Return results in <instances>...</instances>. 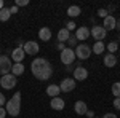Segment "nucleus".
Returning <instances> with one entry per match:
<instances>
[{
  "mask_svg": "<svg viewBox=\"0 0 120 118\" xmlns=\"http://www.w3.org/2000/svg\"><path fill=\"white\" fill-rule=\"evenodd\" d=\"M98 16H101V18L104 19L106 16H109V11H107L106 8H101V10H98Z\"/></svg>",
  "mask_w": 120,
  "mask_h": 118,
  "instance_id": "nucleus-28",
  "label": "nucleus"
},
{
  "mask_svg": "<svg viewBox=\"0 0 120 118\" xmlns=\"http://www.w3.org/2000/svg\"><path fill=\"white\" fill-rule=\"evenodd\" d=\"M10 18H11L10 8H7V7H5V8H2V10H0V21H2V22H7V21H8Z\"/></svg>",
  "mask_w": 120,
  "mask_h": 118,
  "instance_id": "nucleus-23",
  "label": "nucleus"
},
{
  "mask_svg": "<svg viewBox=\"0 0 120 118\" xmlns=\"http://www.w3.org/2000/svg\"><path fill=\"white\" fill-rule=\"evenodd\" d=\"M69 37H71V32H69L66 27L61 29V30L58 32V42H59V43H64V42L69 40Z\"/></svg>",
  "mask_w": 120,
  "mask_h": 118,
  "instance_id": "nucleus-21",
  "label": "nucleus"
},
{
  "mask_svg": "<svg viewBox=\"0 0 120 118\" xmlns=\"http://www.w3.org/2000/svg\"><path fill=\"white\" fill-rule=\"evenodd\" d=\"M119 54H120V48H119Z\"/></svg>",
  "mask_w": 120,
  "mask_h": 118,
  "instance_id": "nucleus-39",
  "label": "nucleus"
},
{
  "mask_svg": "<svg viewBox=\"0 0 120 118\" xmlns=\"http://www.w3.org/2000/svg\"><path fill=\"white\" fill-rule=\"evenodd\" d=\"M85 115H86L88 118H94V112H93V110H88V112H86Z\"/></svg>",
  "mask_w": 120,
  "mask_h": 118,
  "instance_id": "nucleus-35",
  "label": "nucleus"
},
{
  "mask_svg": "<svg viewBox=\"0 0 120 118\" xmlns=\"http://www.w3.org/2000/svg\"><path fill=\"white\" fill-rule=\"evenodd\" d=\"M115 24H117V19H115V16H112V14L106 16L104 21H102V27L106 29V30H114L115 29Z\"/></svg>",
  "mask_w": 120,
  "mask_h": 118,
  "instance_id": "nucleus-11",
  "label": "nucleus"
},
{
  "mask_svg": "<svg viewBox=\"0 0 120 118\" xmlns=\"http://www.w3.org/2000/svg\"><path fill=\"white\" fill-rule=\"evenodd\" d=\"M59 59H61V62L64 64V65H72L75 61V51L72 48L66 46L64 50L61 51V54H59Z\"/></svg>",
  "mask_w": 120,
  "mask_h": 118,
  "instance_id": "nucleus-3",
  "label": "nucleus"
},
{
  "mask_svg": "<svg viewBox=\"0 0 120 118\" xmlns=\"http://www.w3.org/2000/svg\"><path fill=\"white\" fill-rule=\"evenodd\" d=\"M74 51H75V57L82 59V61L88 59V57H90V54H91V48H90L88 45H85V43L77 45V48H75Z\"/></svg>",
  "mask_w": 120,
  "mask_h": 118,
  "instance_id": "nucleus-5",
  "label": "nucleus"
},
{
  "mask_svg": "<svg viewBox=\"0 0 120 118\" xmlns=\"http://www.w3.org/2000/svg\"><path fill=\"white\" fill-rule=\"evenodd\" d=\"M102 118H119V117H117L115 113H112V112H109V113H106V115H104Z\"/></svg>",
  "mask_w": 120,
  "mask_h": 118,
  "instance_id": "nucleus-34",
  "label": "nucleus"
},
{
  "mask_svg": "<svg viewBox=\"0 0 120 118\" xmlns=\"http://www.w3.org/2000/svg\"><path fill=\"white\" fill-rule=\"evenodd\" d=\"M24 56H26V53H24V50L22 48H15L13 51H11V59L15 61V62H22V59H24Z\"/></svg>",
  "mask_w": 120,
  "mask_h": 118,
  "instance_id": "nucleus-13",
  "label": "nucleus"
},
{
  "mask_svg": "<svg viewBox=\"0 0 120 118\" xmlns=\"http://www.w3.org/2000/svg\"><path fill=\"white\" fill-rule=\"evenodd\" d=\"M38 38H40L42 42L51 40V29L50 27H42L40 30H38Z\"/></svg>",
  "mask_w": 120,
  "mask_h": 118,
  "instance_id": "nucleus-16",
  "label": "nucleus"
},
{
  "mask_svg": "<svg viewBox=\"0 0 120 118\" xmlns=\"http://www.w3.org/2000/svg\"><path fill=\"white\" fill-rule=\"evenodd\" d=\"M22 50H24V53L29 56H35L40 51V46H38L37 42H34V40H29V42H26L24 43V46H22Z\"/></svg>",
  "mask_w": 120,
  "mask_h": 118,
  "instance_id": "nucleus-8",
  "label": "nucleus"
},
{
  "mask_svg": "<svg viewBox=\"0 0 120 118\" xmlns=\"http://www.w3.org/2000/svg\"><path fill=\"white\" fill-rule=\"evenodd\" d=\"M15 5H16V7H27L29 5V0H16V2H15Z\"/></svg>",
  "mask_w": 120,
  "mask_h": 118,
  "instance_id": "nucleus-27",
  "label": "nucleus"
},
{
  "mask_svg": "<svg viewBox=\"0 0 120 118\" xmlns=\"http://www.w3.org/2000/svg\"><path fill=\"white\" fill-rule=\"evenodd\" d=\"M91 37L96 40V42H104V38L107 35V30L102 27V26H93L91 30H90Z\"/></svg>",
  "mask_w": 120,
  "mask_h": 118,
  "instance_id": "nucleus-6",
  "label": "nucleus"
},
{
  "mask_svg": "<svg viewBox=\"0 0 120 118\" xmlns=\"http://www.w3.org/2000/svg\"><path fill=\"white\" fill-rule=\"evenodd\" d=\"M18 83V78L13 75V73H7V75H2L0 78V86L3 89H13Z\"/></svg>",
  "mask_w": 120,
  "mask_h": 118,
  "instance_id": "nucleus-4",
  "label": "nucleus"
},
{
  "mask_svg": "<svg viewBox=\"0 0 120 118\" xmlns=\"http://www.w3.org/2000/svg\"><path fill=\"white\" fill-rule=\"evenodd\" d=\"M94 118H96V117H94Z\"/></svg>",
  "mask_w": 120,
  "mask_h": 118,
  "instance_id": "nucleus-40",
  "label": "nucleus"
},
{
  "mask_svg": "<svg viewBox=\"0 0 120 118\" xmlns=\"http://www.w3.org/2000/svg\"><path fill=\"white\" fill-rule=\"evenodd\" d=\"M74 110L77 115H85L86 112H88V107H86V104L83 102V100H77L74 104Z\"/></svg>",
  "mask_w": 120,
  "mask_h": 118,
  "instance_id": "nucleus-15",
  "label": "nucleus"
},
{
  "mask_svg": "<svg viewBox=\"0 0 120 118\" xmlns=\"http://www.w3.org/2000/svg\"><path fill=\"white\" fill-rule=\"evenodd\" d=\"M2 8H5V5H3V0H0V10Z\"/></svg>",
  "mask_w": 120,
  "mask_h": 118,
  "instance_id": "nucleus-38",
  "label": "nucleus"
},
{
  "mask_svg": "<svg viewBox=\"0 0 120 118\" xmlns=\"http://www.w3.org/2000/svg\"><path fill=\"white\" fill-rule=\"evenodd\" d=\"M59 93H61V89H59V85H50L48 88H46V94L53 99V97H58L59 96Z\"/></svg>",
  "mask_w": 120,
  "mask_h": 118,
  "instance_id": "nucleus-18",
  "label": "nucleus"
},
{
  "mask_svg": "<svg viewBox=\"0 0 120 118\" xmlns=\"http://www.w3.org/2000/svg\"><path fill=\"white\" fill-rule=\"evenodd\" d=\"M56 46H58V50H59V51H63V50L66 48V46H64V43H59V42H58V45H56Z\"/></svg>",
  "mask_w": 120,
  "mask_h": 118,
  "instance_id": "nucleus-36",
  "label": "nucleus"
},
{
  "mask_svg": "<svg viewBox=\"0 0 120 118\" xmlns=\"http://www.w3.org/2000/svg\"><path fill=\"white\" fill-rule=\"evenodd\" d=\"M72 78H74L75 82H85L86 80V77H88V70L85 69V67H82V65H77L74 69V72H72Z\"/></svg>",
  "mask_w": 120,
  "mask_h": 118,
  "instance_id": "nucleus-9",
  "label": "nucleus"
},
{
  "mask_svg": "<svg viewBox=\"0 0 120 118\" xmlns=\"http://www.w3.org/2000/svg\"><path fill=\"white\" fill-rule=\"evenodd\" d=\"M30 72L32 75L40 80V82H46L51 75H53V65L50 64L48 59L45 57H35L30 62Z\"/></svg>",
  "mask_w": 120,
  "mask_h": 118,
  "instance_id": "nucleus-1",
  "label": "nucleus"
},
{
  "mask_svg": "<svg viewBox=\"0 0 120 118\" xmlns=\"http://www.w3.org/2000/svg\"><path fill=\"white\" fill-rule=\"evenodd\" d=\"M112 105L115 107V110H120V97H114V102Z\"/></svg>",
  "mask_w": 120,
  "mask_h": 118,
  "instance_id": "nucleus-30",
  "label": "nucleus"
},
{
  "mask_svg": "<svg viewBox=\"0 0 120 118\" xmlns=\"http://www.w3.org/2000/svg\"><path fill=\"white\" fill-rule=\"evenodd\" d=\"M75 38L77 40H86V38H90V29L85 27V26H82V27L77 29V32H75Z\"/></svg>",
  "mask_w": 120,
  "mask_h": 118,
  "instance_id": "nucleus-12",
  "label": "nucleus"
},
{
  "mask_svg": "<svg viewBox=\"0 0 120 118\" xmlns=\"http://www.w3.org/2000/svg\"><path fill=\"white\" fill-rule=\"evenodd\" d=\"M10 13H11V14H16V13H18V7H16V5L10 7Z\"/></svg>",
  "mask_w": 120,
  "mask_h": 118,
  "instance_id": "nucleus-33",
  "label": "nucleus"
},
{
  "mask_svg": "<svg viewBox=\"0 0 120 118\" xmlns=\"http://www.w3.org/2000/svg\"><path fill=\"white\" fill-rule=\"evenodd\" d=\"M67 48H72V46H75L77 45V38H75V35H71L69 37V40H67Z\"/></svg>",
  "mask_w": 120,
  "mask_h": 118,
  "instance_id": "nucleus-26",
  "label": "nucleus"
},
{
  "mask_svg": "<svg viewBox=\"0 0 120 118\" xmlns=\"http://www.w3.org/2000/svg\"><path fill=\"white\" fill-rule=\"evenodd\" d=\"M50 105H51L53 110H58V112H59V110H63L66 107V102H64V99H61V97L58 96V97H53V99H51Z\"/></svg>",
  "mask_w": 120,
  "mask_h": 118,
  "instance_id": "nucleus-14",
  "label": "nucleus"
},
{
  "mask_svg": "<svg viewBox=\"0 0 120 118\" xmlns=\"http://www.w3.org/2000/svg\"><path fill=\"white\" fill-rule=\"evenodd\" d=\"M106 50L111 53V54H115V51H119V43L117 42H111L106 45Z\"/></svg>",
  "mask_w": 120,
  "mask_h": 118,
  "instance_id": "nucleus-24",
  "label": "nucleus"
},
{
  "mask_svg": "<svg viewBox=\"0 0 120 118\" xmlns=\"http://www.w3.org/2000/svg\"><path fill=\"white\" fill-rule=\"evenodd\" d=\"M104 65L109 67V69H111V67H115V65H117V56L107 53V54L104 56Z\"/></svg>",
  "mask_w": 120,
  "mask_h": 118,
  "instance_id": "nucleus-17",
  "label": "nucleus"
},
{
  "mask_svg": "<svg viewBox=\"0 0 120 118\" xmlns=\"http://www.w3.org/2000/svg\"><path fill=\"white\" fill-rule=\"evenodd\" d=\"M112 94L114 97H120V82H115L112 85Z\"/></svg>",
  "mask_w": 120,
  "mask_h": 118,
  "instance_id": "nucleus-25",
  "label": "nucleus"
},
{
  "mask_svg": "<svg viewBox=\"0 0 120 118\" xmlns=\"http://www.w3.org/2000/svg\"><path fill=\"white\" fill-rule=\"evenodd\" d=\"M102 51H106L104 42H94V45L91 48V53H94V54H102Z\"/></svg>",
  "mask_w": 120,
  "mask_h": 118,
  "instance_id": "nucleus-22",
  "label": "nucleus"
},
{
  "mask_svg": "<svg viewBox=\"0 0 120 118\" xmlns=\"http://www.w3.org/2000/svg\"><path fill=\"white\" fill-rule=\"evenodd\" d=\"M115 29H119V30H120V19H117V24H115Z\"/></svg>",
  "mask_w": 120,
  "mask_h": 118,
  "instance_id": "nucleus-37",
  "label": "nucleus"
},
{
  "mask_svg": "<svg viewBox=\"0 0 120 118\" xmlns=\"http://www.w3.org/2000/svg\"><path fill=\"white\" fill-rule=\"evenodd\" d=\"M7 115H8V113H7V110H5V107H0V118H5Z\"/></svg>",
  "mask_w": 120,
  "mask_h": 118,
  "instance_id": "nucleus-32",
  "label": "nucleus"
},
{
  "mask_svg": "<svg viewBox=\"0 0 120 118\" xmlns=\"http://www.w3.org/2000/svg\"><path fill=\"white\" fill-rule=\"evenodd\" d=\"M75 27H77V26H75V22H74V21H69V22L66 24V29H67L69 32H71V30H74Z\"/></svg>",
  "mask_w": 120,
  "mask_h": 118,
  "instance_id": "nucleus-29",
  "label": "nucleus"
},
{
  "mask_svg": "<svg viewBox=\"0 0 120 118\" xmlns=\"http://www.w3.org/2000/svg\"><path fill=\"white\" fill-rule=\"evenodd\" d=\"M5 104H7V97L3 93H0V107H5Z\"/></svg>",
  "mask_w": 120,
  "mask_h": 118,
  "instance_id": "nucleus-31",
  "label": "nucleus"
},
{
  "mask_svg": "<svg viewBox=\"0 0 120 118\" xmlns=\"http://www.w3.org/2000/svg\"><path fill=\"white\" fill-rule=\"evenodd\" d=\"M80 13H82V8L77 7V5H72V7L67 8V16H69V18H79Z\"/></svg>",
  "mask_w": 120,
  "mask_h": 118,
  "instance_id": "nucleus-20",
  "label": "nucleus"
},
{
  "mask_svg": "<svg viewBox=\"0 0 120 118\" xmlns=\"http://www.w3.org/2000/svg\"><path fill=\"white\" fill-rule=\"evenodd\" d=\"M5 110H7V113L11 115V117H18L19 115V112H21V93L19 91H16L13 94V97L10 100H7Z\"/></svg>",
  "mask_w": 120,
  "mask_h": 118,
  "instance_id": "nucleus-2",
  "label": "nucleus"
},
{
  "mask_svg": "<svg viewBox=\"0 0 120 118\" xmlns=\"http://www.w3.org/2000/svg\"><path fill=\"white\" fill-rule=\"evenodd\" d=\"M11 73H13L15 77H19V75H22V73H24V64L15 62L13 65H11Z\"/></svg>",
  "mask_w": 120,
  "mask_h": 118,
  "instance_id": "nucleus-19",
  "label": "nucleus"
},
{
  "mask_svg": "<svg viewBox=\"0 0 120 118\" xmlns=\"http://www.w3.org/2000/svg\"><path fill=\"white\" fill-rule=\"evenodd\" d=\"M11 57L2 54L0 56V75H7V73H11Z\"/></svg>",
  "mask_w": 120,
  "mask_h": 118,
  "instance_id": "nucleus-7",
  "label": "nucleus"
},
{
  "mask_svg": "<svg viewBox=\"0 0 120 118\" xmlns=\"http://www.w3.org/2000/svg\"><path fill=\"white\" fill-rule=\"evenodd\" d=\"M59 89L61 93H71L75 89V80L74 78H64L63 82L59 83Z\"/></svg>",
  "mask_w": 120,
  "mask_h": 118,
  "instance_id": "nucleus-10",
  "label": "nucleus"
}]
</instances>
